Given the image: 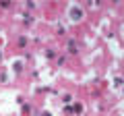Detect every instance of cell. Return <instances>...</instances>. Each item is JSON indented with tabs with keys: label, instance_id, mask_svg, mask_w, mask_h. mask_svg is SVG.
<instances>
[{
	"label": "cell",
	"instance_id": "1",
	"mask_svg": "<svg viewBox=\"0 0 124 116\" xmlns=\"http://www.w3.org/2000/svg\"><path fill=\"white\" fill-rule=\"evenodd\" d=\"M72 15H75V19H81V10L79 8H72Z\"/></svg>",
	"mask_w": 124,
	"mask_h": 116
}]
</instances>
